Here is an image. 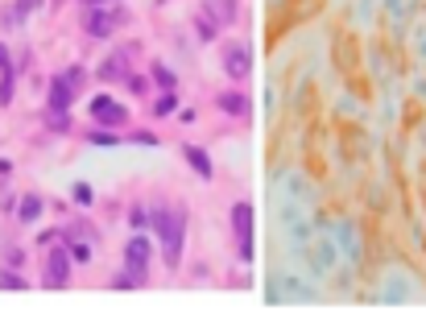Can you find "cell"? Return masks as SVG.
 <instances>
[{"label":"cell","instance_id":"obj_1","mask_svg":"<svg viewBox=\"0 0 426 327\" xmlns=\"http://www.w3.org/2000/svg\"><path fill=\"white\" fill-rule=\"evenodd\" d=\"M149 220H153V232H158V245H162L166 265L178 269V261H182V240H187V211L182 208H158Z\"/></svg>","mask_w":426,"mask_h":327},{"label":"cell","instance_id":"obj_2","mask_svg":"<svg viewBox=\"0 0 426 327\" xmlns=\"http://www.w3.org/2000/svg\"><path fill=\"white\" fill-rule=\"evenodd\" d=\"M124 17H129V13H124L120 4H108V0H104V4L83 9V29H87L92 42H104V38H112L120 25H124Z\"/></svg>","mask_w":426,"mask_h":327},{"label":"cell","instance_id":"obj_3","mask_svg":"<svg viewBox=\"0 0 426 327\" xmlns=\"http://www.w3.org/2000/svg\"><path fill=\"white\" fill-rule=\"evenodd\" d=\"M87 112H92V120H95V124H104V129H124V124H129V104L112 100L108 92L92 95Z\"/></svg>","mask_w":426,"mask_h":327},{"label":"cell","instance_id":"obj_4","mask_svg":"<svg viewBox=\"0 0 426 327\" xmlns=\"http://www.w3.org/2000/svg\"><path fill=\"white\" fill-rule=\"evenodd\" d=\"M232 232H236V253L248 265L253 261V203H232Z\"/></svg>","mask_w":426,"mask_h":327},{"label":"cell","instance_id":"obj_5","mask_svg":"<svg viewBox=\"0 0 426 327\" xmlns=\"http://www.w3.org/2000/svg\"><path fill=\"white\" fill-rule=\"evenodd\" d=\"M219 67H224V75H228V79L244 83V79L253 75V54H248V46H244V42H228V46L219 50Z\"/></svg>","mask_w":426,"mask_h":327},{"label":"cell","instance_id":"obj_6","mask_svg":"<svg viewBox=\"0 0 426 327\" xmlns=\"http://www.w3.org/2000/svg\"><path fill=\"white\" fill-rule=\"evenodd\" d=\"M71 282V249L67 245H54L46 257V278H42V286H50V290H62Z\"/></svg>","mask_w":426,"mask_h":327},{"label":"cell","instance_id":"obj_7","mask_svg":"<svg viewBox=\"0 0 426 327\" xmlns=\"http://www.w3.org/2000/svg\"><path fill=\"white\" fill-rule=\"evenodd\" d=\"M149 257H153V245H149V236H145V232L129 236V245H124V269H129V274H137V278H145Z\"/></svg>","mask_w":426,"mask_h":327},{"label":"cell","instance_id":"obj_8","mask_svg":"<svg viewBox=\"0 0 426 327\" xmlns=\"http://www.w3.org/2000/svg\"><path fill=\"white\" fill-rule=\"evenodd\" d=\"M95 79H104V83H120V79H129V50H112V54L95 67Z\"/></svg>","mask_w":426,"mask_h":327},{"label":"cell","instance_id":"obj_9","mask_svg":"<svg viewBox=\"0 0 426 327\" xmlns=\"http://www.w3.org/2000/svg\"><path fill=\"white\" fill-rule=\"evenodd\" d=\"M203 13H207L219 29H228V25L240 21V0H203Z\"/></svg>","mask_w":426,"mask_h":327},{"label":"cell","instance_id":"obj_10","mask_svg":"<svg viewBox=\"0 0 426 327\" xmlns=\"http://www.w3.org/2000/svg\"><path fill=\"white\" fill-rule=\"evenodd\" d=\"M182 158H187V166L203 178V183H212V178H215V162H212V154H207L203 145H190V141H187V145H182Z\"/></svg>","mask_w":426,"mask_h":327},{"label":"cell","instance_id":"obj_11","mask_svg":"<svg viewBox=\"0 0 426 327\" xmlns=\"http://www.w3.org/2000/svg\"><path fill=\"white\" fill-rule=\"evenodd\" d=\"M75 87L62 79V75H54L50 79V95H46V108H54V112H71V104H75Z\"/></svg>","mask_w":426,"mask_h":327},{"label":"cell","instance_id":"obj_12","mask_svg":"<svg viewBox=\"0 0 426 327\" xmlns=\"http://www.w3.org/2000/svg\"><path fill=\"white\" fill-rule=\"evenodd\" d=\"M215 108H219L224 117H232V120H244L248 112H253V108H248V95H244V92H219Z\"/></svg>","mask_w":426,"mask_h":327},{"label":"cell","instance_id":"obj_13","mask_svg":"<svg viewBox=\"0 0 426 327\" xmlns=\"http://www.w3.org/2000/svg\"><path fill=\"white\" fill-rule=\"evenodd\" d=\"M149 112H153V117H174V112H178V95H174V87H166V92L153 95Z\"/></svg>","mask_w":426,"mask_h":327},{"label":"cell","instance_id":"obj_14","mask_svg":"<svg viewBox=\"0 0 426 327\" xmlns=\"http://www.w3.org/2000/svg\"><path fill=\"white\" fill-rule=\"evenodd\" d=\"M42 208H46V203H42V195H25L21 208H17V220H21V224H38Z\"/></svg>","mask_w":426,"mask_h":327},{"label":"cell","instance_id":"obj_15","mask_svg":"<svg viewBox=\"0 0 426 327\" xmlns=\"http://www.w3.org/2000/svg\"><path fill=\"white\" fill-rule=\"evenodd\" d=\"M13 95H17V70H0V108H9L13 104Z\"/></svg>","mask_w":426,"mask_h":327},{"label":"cell","instance_id":"obj_16","mask_svg":"<svg viewBox=\"0 0 426 327\" xmlns=\"http://www.w3.org/2000/svg\"><path fill=\"white\" fill-rule=\"evenodd\" d=\"M195 29H199V42H215V33H219V25H215L203 9L195 13Z\"/></svg>","mask_w":426,"mask_h":327},{"label":"cell","instance_id":"obj_17","mask_svg":"<svg viewBox=\"0 0 426 327\" xmlns=\"http://www.w3.org/2000/svg\"><path fill=\"white\" fill-rule=\"evenodd\" d=\"M46 129H54V133H71V117L50 108V112H46Z\"/></svg>","mask_w":426,"mask_h":327},{"label":"cell","instance_id":"obj_18","mask_svg":"<svg viewBox=\"0 0 426 327\" xmlns=\"http://www.w3.org/2000/svg\"><path fill=\"white\" fill-rule=\"evenodd\" d=\"M71 195H75V203H79V208H92V203H95V191L87 187V183H75Z\"/></svg>","mask_w":426,"mask_h":327},{"label":"cell","instance_id":"obj_19","mask_svg":"<svg viewBox=\"0 0 426 327\" xmlns=\"http://www.w3.org/2000/svg\"><path fill=\"white\" fill-rule=\"evenodd\" d=\"M62 79L71 83L75 92H83V83H87V70H83V67H67V70H62Z\"/></svg>","mask_w":426,"mask_h":327},{"label":"cell","instance_id":"obj_20","mask_svg":"<svg viewBox=\"0 0 426 327\" xmlns=\"http://www.w3.org/2000/svg\"><path fill=\"white\" fill-rule=\"evenodd\" d=\"M67 240H71V236H67ZM67 249H71V261H92V245H87V240H71Z\"/></svg>","mask_w":426,"mask_h":327},{"label":"cell","instance_id":"obj_21","mask_svg":"<svg viewBox=\"0 0 426 327\" xmlns=\"http://www.w3.org/2000/svg\"><path fill=\"white\" fill-rule=\"evenodd\" d=\"M153 83H158L162 92H166V87H174V70H170V67H162V63H158V67H153Z\"/></svg>","mask_w":426,"mask_h":327},{"label":"cell","instance_id":"obj_22","mask_svg":"<svg viewBox=\"0 0 426 327\" xmlns=\"http://www.w3.org/2000/svg\"><path fill=\"white\" fill-rule=\"evenodd\" d=\"M38 4H42V0H17V9H13V17H9V21H25Z\"/></svg>","mask_w":426,"mask_h":327},{"label":"cell","instance_id":"obj_23","mask_svg":"<svg viewBox=\"0 0 426 327\" xmlns=\"http://www.w3.org/2000/svg\"><path fill=\"white\" fill-rule=\"evenodd\" d=\"M87 141H92V145H116L120 137H112V129H104V124H99V129H95Z\"/></svg>","mask_w":426,"mask_h":327},{"label":"cell","instance_id":"obj_24","mask_svg":"<svg viewBox=\"0 0 426 327\" xmlns=\"http://www.w3.org/2000/svg\"><path fill=\"white\" fill-rule=\"evenodd\" d=\"M0 290H25L21 274H0Z\"/></svg>","mask_w":426,"mask_h":327},{"label":"cell","instance_id":"obj_25","mask_svg":"<svg viewBox=\"0 0 426 327\" xmlns=\"http://www.w3.org/2000/svg\"><path fill=\"white\" fill-rule=\"evenodd\" d=\"M112 286H116V290H133V286H141V278H137V274H116Z\"/></svg>","mask_w":426,"mask_h":327},{"label":"cell","instance_id":"obj_26","mask_svg":"<svg viewBox=\"0 0 426 327\" xmlns=\"http://www.w3.org/2000/svg\"><path fill=\"white\" fill-rule=\"evenodd\" d=\"M133 141H137V145H158L162 137H153V133H145V129H141V133H133Z\"/></svg>","mask_w":426,"mask_h":327},{"label":"cell","instance_id":"obj_27","mask_svg":"<svg viewBox=\"0 0 426 327\" xmlns=\"http://www.w3.org/2000/svg\"><path fill=\"white\" fill-rule=\"evenodd\" d=\"M129 92H145V79H141V75H129Z\"/></svg>","mask_w":426,"mask_h":327},{"label":"cell","instance_id":"obj_28","mask_svg":"<svg viewBox=\"0 0 426 327\" xmlns=\"http://www.w3.org/2000/svg\"><path fill=\"white\" fill-rule=\"evenodd\" d=\"M9 67H13V58H9V46L0 42V70H9Z\"/></svg>","mask_w":426,"mask_h":327},{"label":"cell","instance_id":"obj_29","mask_svg":"<svg viewBox=\"0 0 426 327\" xmlns=\"http://www.w3.org/2000/svg\"><path fill=\"white\" fill-rule=\"evenodd\" d=\"M145 220H149V211H145V208H133V224H137V228H141Z\"/></svg>","mask_w":426,"mask_h":327},{"label":"cell","instance_id":"obj_30","mask_svg":"<svg viewBox=\"0 0 426 327\" xmlns=\"http://www.w3.org/2000/svg\"><path fill=\"white\" fill-rule=\"evenodd\" d=\"M9 174H13V162H9V158H0V178H9Z\"/></svg>","mask_w":426,"mask_h":327},{"label":"cell","instance_id":"obj_31","mask_svg":"<svg viewBox=\"0 0 426 327\" xmlns=\"http://www.w3.org/2000/svg\"><path fill=\"white\" fill-rule=\"evenodd\" d=\"M79 4H83V9H92V4H104V0H79Z\"/></svg>","mask_w":426,"mask_h":327}]
</instances>
